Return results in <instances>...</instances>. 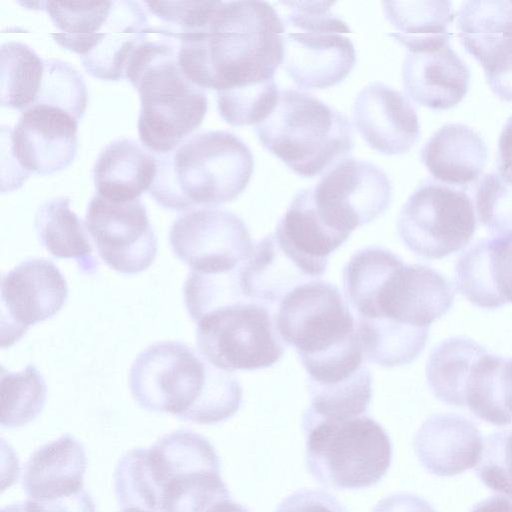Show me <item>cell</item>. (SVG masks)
Here are the masks:
<instances>
[{
    "instance_id": "8fae6325",
    "label": "cell",
    "mask_w": 512,
    "mask_h": 512,
    "mask_svg": "<svg viewBox=\"0 0 512 512\" xmlns=\"http://www.w3.org/2000/svg\"><path fill=\"white\" fill-rule=\"evenodd\" d=\"M277 330L299 359L331 353L358 338L356 318L332 283L312 280L295 287L280 302Z\"/></svg>"
},
{
    "instance_id": "30bf717a",
    "label": "cell",
    "mask_w": 512,
    "mask_h": 512,
    "mask_svg": "<svg viewBox=\"0 0 512 512\" xmlns=\"http://www.w3.org/2000/svg\"><path fill=\"white\" fill-rule=\"evenodd\" d=\"M476 224L473 202L464 189L427 179L403 205L397 232L415 255L441 259L466 247Z\"/></svg>"
},
{
    "instance_id": "83f0119b",
    "label": "cell",
    "mask_w": 512,
    "mask_h": 512,
    "mask_svg": "<svg viewBox=\"0 0 512 512\" xmlns=\"http://www.w3.org/2000/svg\"><path fill=\"white\" fill-rule=\"evenodd\" d=\"M34 225L39 242L53 257L74 259L83 274L97 272L99 262L92 253L89 233L70 209L68 197L42 203L36 211Z\"/></svg>"
},
{
    "instance_id": "7402d4cb",
    "label": "cell",
    "mask_w": 512,
    "mask_h": 512,
    "mask_svg": "<svg viewBox=\"0 0 512 512\" xmlns=\"http://www.w3.org/2000/svg\"><path fill=\"white\" fill-rule=\"evenodd\" d=\"M273 234L283 252L311 280L325 273L329 255L347 240L319 216L308 188L294 195Z\"/></svg>"
},
{
    "instance_id": "1f68e13d",
    "label": "cell",
    "mask_w": 512,
    "mask_h": 512,
    "mask_svg": "<svg viewBox=\"0 0 512 512\" xmlns=\"http://www.w3.org/2000/svg\"><path fill=\"white\" fill-rule=\"evenodd\" d=\"M46 394L45 379L33 364L20 372L6 371L2 366L1 426L19 427L34 420L45 405Z\"/></svg>"
},
{
    "instance_id": "9a60e30c",
    "label": "cell",
    "mask_w": 512,
    "mask_h": 512,
    "mask_svg": "<svg viewBox=\"0 0 512 512\" xmlns=\"http://www.w3.org/2000/svg\"><path fill=\"white\" fill-rule=\"evenodd\" d=\"M1 348L17 342L30 326L56 315L67 296V282L50 260L27 259L2 275Z\"/></svg>"
},
{
    "instance_id": "4fadbf2b",
    "label": "cell",
    "mask_w": 512,
    "mask_h": 512,
    "mask_svg": "<svg viewBox=\"0 0 512 512\" xmlns=\"http://www.w3.org/2000/svg\"><path fill=\"white\" fill-rule=\"evenodd\" d=\"M169 241L190 272L204 275L240 269L254 249L244 221L217 208H198L178 216L171 225Z\"/></svg>"
},
{
    "instance_id": "7bdbcfd3",
    "label": "cell",
    "mask_w": 512,
    "mask_h": 512,
    "mask_svg": "<svg viewBox=\"0 0 512 512\" xmlns=\"http://www.w3.org/2000/svg\"><path fill=\"white\" fill-rule=\"evenodd\" d=\"M497 173L512 185V116L505 123L498 142Z\"/></svg>"
},
{
    "instance_id": "8d00e7d4",
    "label": "cell",
    "mask_w": 512,
    "mask_h": 512,
    "mask_svg": "<svg viewBox=\"0 0 512 512\" xmlns=\"http://www.w3.org/2000/svg\"><path fill=\"white\" fill-rule=\"evenodd\" d=\"M87 98L86 84L76 69L59 59H45L42 85L34 105L62 108L80 121L87 107Z\"/></svg>"
},
{
    "instance_id": "74e56055",
    "label": "cell",
    "mask_w": 512,
    "mask_h": 512,
    "mask_svg": "<svg viewBox=\"0 0 512 512\" xmlns=\"http://www.w3.org/2000/svg\"><path fill=\"white\" fill-rule=\"evenodd\" d=\"M478 220L493 234L512 231V185L496 172L485 174L475 191Z\"/></svg>"
},
{
    "instance_id": "4316f807",
    "label": "cell",
    "mask_w": 512,
    "mask_h": 512,
    "mask_svg": "<svg viewBox=\"0 0 512 512\" xmlns=\"http://www.w3.org/2000/svg\"><path fill=\"white\" fill-rule=\"evenodd\" d=\"M312 281L280 248L274 234L258 242L240 273L243 295L276 312L295 287Z\"/></svg>"
},
{
    "instance_id": "b9f144b4",
    "label": "cell",
    "mask_w": 512,
    "mask_h": 512,
    "mask_svg": "<svg viewBox=\"0 0 512 512\" xmlns=\"http://www.w3.org/2000/svg\"><path fill=\"white\" fill-rule=\"evenodd\" d=\"M371 512H436L425 499L411 493H395L380 500Z\"/></svg>"
},
{
    "instance_id": "e575fe53",
    "label": "cell",
    "mask_w": 512,
    "mask_h": 512,
    "mask_svg": "<svg viewBox=\"0 0 512 512\" xmlns=\"http://www.w3.org/2000/svg\"><path fill=\"white\" fill-rule=\"evenodd\" d=\"M469 410L477 418L493 425L512 424V357H494Z\"/></svg>"
},
{
    "instance_id": "9c48e42d",
    "label": "cell",
    "mask_w": 512,
    "mask_h": 512,
    "mask_svg": "<svg viewBox=\"0 0 512 512\" xmlns=\"http://www.w3.org/2000/svg\"><path fill=\"white\" fill-rule=\"evenodd\" d=\"M275 314L253 300L217 308L197 321L198 352L213 366L230 373L270 367L287 346L277 330Z\"/></svg>"
},
{
    "instance_id": "3957f363",
    "label": "cell",
    "mask_w": 512,
    "mask_h": 512,
    "mask_svg": "<svg viewBox=\"0 0 512 512\" xmlns=\"http://www.w3.org/2000/svg\"><path fill=\"white\" fill-rule=\"evenodd\" d=\"M345 298L358 320L429 330L453 305L455 290L445 276L406 265L393 252L368 246L343 269Z\"/></svg>"
},
{
    "instance_id": "484cf974",
    "label": "cell",
    "mask_w": 512,
    "mask_h": 512,
    "mask_svg": "<svg viewBox=\"0 0 512 512\" xmlns=\"http://www.w3.org/2000/svg\"><path fill=\"white\" fill-rule=\"evenodd\" d=\"M157 171L154 153L132 139H117L99 153L93 180L97 194L113 201H132L148 191Z\"/></svg>"
},
{
    "instance_id": "44dd1931",
    "label": "cell",
    "mask_w": 512,
    "mask_h": 512,
    "mask_svg": "<svg viewBox=\"0 0 512 512\" xmlns=\"http://www.w3.org/2000/svg\"><path fill=\"white\" fill-rule=\"evenodd\" d=\"M471 74L450 42L407 51L402 80L407 95L433 110H446L465 97Z\"/></svg>"
},
{
    "instance_id": "f546056e",
    "label": "cell",
    "mask_w": 512,
    "mask_h": 512,
    "mask_svg": "<svg viewBox=\"0 0 512 512\" xmlns=\"http://www.w3.org/2000/svg\"><path fill=\"white\" fill-rule=\"evenodd\" d=\"M485 349L476 341L454 336L439 343L426 365V378L433 395L443 403L464 407V387L472 366Z\"/></svg>"
},
{
    "instance_id": "e0dca14e",
    "label": "cell",
    "mask_w": 512,
    "mask_h": 512,
    "mask_svg": "<svg viewBox=\"0 0 512 512\" xmlns=\"http://www.w3.org/2000/svg\"><path fill=\"white\" fill-rule=\"evenodd\" d=\"M457 27L462 45L481 64L492 92L512 102V1H465Z\"/></svg>"
},
{
    "instance_id": "7dc6e473",
    "label": "cell",
    "mask_w": 512,
    "mask_h": 512,
    "mask_svg": "<svg viewBox=\"0 0 512 512\" xmlns=\"http://www.w3.org/2000/svg\"><path fill=\"white\" fill-rule=\"evenodd\" d=\"M121 512H145L137 509H122Z\"/></svg>"
},
{
    "instance_id": "52a82bcc",
    "label": "cell",
    "mask_w": 512,
    "mask_h": 512,
    "mask_svg": "<svg viewBox=\"0 0 512 512\" xmlns=\"http://www.w3.org/2000/svg\"><path fill=\"white\" fill-rule=\"evenodd\" d=\"M302 427L307 470L326 487L367 488L378 483L390 467V437L367 415L321 419L304 414Z\"/></svg>"
},
{
    "instance_id": "277c9868",
    "label": "cell",
    "mask_w": 512,
    "mask_h": 512,
    "mask_svg": "<svg viewBox=\"0 0 512 512\" xmlns=\"http://www.w3.org/2000/svg\"><path fill=\"white\" fill-rule=\"evenodd\" d=\"M179 42L171 31L144 40L125 72L140 97L138 135L154 154L176 149L203 122L208 108L204 90L191 82L178 62Z\"/></svg>"
},
{
    "instance_id": "ac0fdd59",
    "label": "cell",
    "mask_w": 512,
    "mask_h": 512,
    "mask_svg": "<svg viewBox=\"0 0 512 512\" xmlns=\"http://www.w3.org/2000/svg\"><path fill=\"white\" fill-rule=\"evenodd\" d=\"M148 17L141 3L112 1L110 13L95 33L76 38L51 34L63 48L77 53L85 70L106 80L125 79L127 66L137 47L150 36Z\"/></svg>"
},
{
    "instance_id": "f6af8a7d",
    "label": "cell",
    "mask_w": 512,
    "mask_h": 512,
    "mask_svg": "<svg viewBox=\"0 0 512 512\" xmlns=\"http://www.w3.org/2000/svg\"><path fill=\"white\" fill-rule=\"evenodd\" d=\"M208 512H251L247 507L237 503L231 497L217 502Z\"/></svg>"
},
{
    "instance_id": "bcb514c9",
    "label": "cell",
    "mask_w": 512,
    "mask_h": 512,
    "mask_svg": "<svg viewBox=\"0 0 512 512\" xmlns=\"http://www.w3.org/2000/svg\"><path fill=\"white\" fill-rule=\"evenodd\" d=\"M1 512H29L27 503L13 504L4 507Z\"/></svg>"
},
{
    "instance_id": "836d02e7",
    "label": "cell",
    "mask_w": 512,
    "mask_h": 512,
    "mask_svg": "<svg viewBox=\"0 0 512 512\" xmlns=\"http://www.w3.org/2000/svg\"><path fill=\"white\" fill-rule=\"evenodd\" d=\"M310 406L304 414L321 419L366 415L372 396V377L366 367L352 379L325 387H308Z\"/></svg>"
},
{
    "instance_id": "d590c367",
    "label": "cell",
    "mask_w": 512,
    "mask_h": 512,
    "mask_svg": "<svg viewBox=\"0 0 512 512\" xmlns=\"http://www.w3.org/2000/svg\"><path fill=\"white\" fill-rule=\"evenodd\" d=\"M279 92L274 80L217 92V109L222 119L231 126H255L275 108Z\"/></svg>"
},
{
    "instance_id": "5bb4252c",
    "label": "cell",
    "mask_w": 512,
    "mask_h": 512,
    "mask_svg": "<svg viewBox=\"0 0 512 512\" xmlns=\"http://www.w3.org/2000/svg\"><path fill=\"white\" fill-rule=\"evenodd\" d=\"M84 224L99 256L111 269L134 275L154 262L157 237L140 199L120 202L96 193Z\"/></svg>"
},
{
    "instance_id": "8992f818",
    "label": "cell",
    "mask_w": 512,
    "mask_h": 512,
    "mask_svg": "<svg viewBox=\"0 0 512 512\" xmlns=\"http://www.w3.org/2000/svg\"><path fill=\"white\" fill-rule=\"evenodd\" d=\"M254 129L266 150L306 178L325 172L354 147V133L345 115L295 89L281 90L275 108Z\"/></svg>"
},
{
    "instance_id": "7c38bea8",
    "label": "cell",
    "mask_w": 512,
    "mask_h": 512,
    "mask_svg": "<svg viewBox=\"0 0 512 512\" xmlns=\"http://www.w3.org/2000/svg\"><path fill=\"white\" fill-rule=\"evenodd\" d=\"M319 216L347 239L358 227L382 215L392 199V184L375 164L344 158L308 187Z\"/></svg>"
},
{
    "instance_id": "ba28073f",
    "label": "cell",
    "mask_w": 512,
    "mask_h": 512,
    "mask_svg": "<svg viewBox=\"0 0 512 512\" xmlns=\"http://www.w3.org/2000/svg\"><path fill=\"white\" fill-rule=\"evenodd\" d=\"M287 9L282 18V66L303 89H325L342 82L356 63L350 28L331 12L335 2L281 1Z\"/></svg>"
},
{
    "instance_id": "cb8c5ba5",
    "label": "cell",
    "mask_w": 512,
    "mask_h": 512,
    "mask_svg": "<svg viewBox=\"0 0 512 512\" xmlns=\"http://www.w3.org/2000/svg\"><path fill=\"white\" fill-rule=\"evenodd\" d=\"M488 157L483 138L461 123L439 128L421 150V159L434 180L466 186L482 174Z\"/></svg>"
},
{
    "instance_id": "f35d334b",
    "label": "cell",
    "mask_w": 512,
    "mask_h": 512,
    "mask_svg": "<svg viewBox=\"0 0 512 512\" xmlns=\"http://www.w3.org/2000/svg\"><path fill=\"white\" fill-rule=\"evenodd\" d=\"M475 471L488 488L512 498V429L495 431L485 439Z\"/></svg>"
},
{
    "instance_id": "4dcf8cb0",
    "label": "cell",
    "mask_w": 512,
    "mask_h": 512,
    "mask_svg": "<svg viewBox=\"0 0 512 512\" xmlns=\"http://www.w3.org/2000/svg\"><path fill=\"white\" fill-rule=\"evenodd\" d=\"M0 58L1 105L21 112L32 107L42 85L45 59L28 45L15 41L2 44Z\"/></svg>"
},
{
    "instance_id": "6da1fadb",
    "label": "cell",
    "mask_w": 512,
    "mask_h": 512,
    "mask_svg": "<svg viewBox=\"0 0 512 512\" xmlns=\"http://www.w3.org/2000/svg\"><path fill=\"white\" fill-rule=\"evenodd\" d=\"M284 21L265 1H218L199 30H172L178 62L195 85L216 92L274 80L283 61Z\"/></svg>"
},
{
    "instance_id": "d6986e66",
    "label": "cell",
    "mask_w": 512,
    "mask_h": 512,
    "mask_svg": "<svg viewBox=\"0 0 512 512\" xmlns=\"http://www.w3.org/2000/svg\"><path fill=\"white\" fill-rule=\"evenodd\" d=\"M353 122L367 145L384 155H400L418 141L420 125L409 98L381 82L357 94Z\"/></svg>"
},
{
    "instance_id": "2e32d148",
    "label": "cell",
    "mask_w": 512,
    "mask_h": 512,
    "mask_svg": "<svg viewBox=\"0 0 512 512\" xmlns=\"http://www.w3.org/2000/svg\"><path fill=\"white\" fill-rule=\"evenodd\" d=\"M78 120L62 108L38 104L22 111L13 129L3 131L6 145L19 168L47 175L67 168L77 148Z\"/></svg>"
},
{
    "instance_id": "ee69618b",
    "label": "cell",
    "mask_w": 512,
    "mask_h": 512,
    "mask_svg": "<svg viewBox=\"0 0 512 512\" xmlns=\"http://www.w3.org/2000/svg\"><path fill=\"white\" fill-rule=\"evenodd\" d=\"M469 512H512V500L493 495L475 504Z\"/></svg>"
},
{
    "instance_id": "f1b7e54d",
    "label": "cell",
    "mask_w": 512,
    "mask_h": 512,
    "mask_svg": "<svg viewBox=\"0 0 512 512\" xmlns=\"http://www.w3.org/2000/svg\"><path fill=\"white\" fill-rule=\"evenodd\" d=\"M383 11L398 32L388 34L407 51L448 42L454 18L450 1H383Z\"/></svg>"
},
{
    "instance_id": "5b68a950",
    "label": "cell",
    "mask_w": 512,
    "mask_h": 512,
    "mask_svg": "<svg viewBox=\"0 0 512 512\" xmlns=\"http://www.w3.org/2000/svg\"><path fill=\"white\" fill-rule=\"evenodd\" d=\"M155 155L157 171L148 192L173 211L214 208L234 200L254 170L249 147L222 130L196 133L173 151Z\"/></svg>"
},
{
    "instance_id": "603a6c76",
    "label": "cell",
    "mask_w": 512,
    "mask_h": 512,
    "mask_svg": "<svg viewBox=\"0 0 512 512\" xmlns=\"http://www.w3.org/2000/svg\"><path fill=\"white\" fill-rule=\"evenodd\" d=\"M413 444L420 464L429 473L454 476L478 465L484 441L469 419L438 413L423 422Z\"/></svg>"
},
{
    "instance_id": "ab89813d",
    "label": "cell",
    "mask_w": 512,
    "mask_h": 512,
    "mask_svg": "<svg viewBox=\"0 0 512 512\" xmlns=\"http://www.w3.org/2000/svg\"><path fill=\"white\" fill-rule=\"evenodd\" d=\"M275 512H348L330 493L319 489H300L288 495Z\"/></svg>"
},
{
    "instance_id": "7a4b0ae2",
    "label": "cell",
    "mask_w": 512,
    "mask_h": 512,
    "mask_svg": "<svg viewBox=\"0 0 512 512\" xmlns=\"http://www.w3.org/2000/svg\"><path fill=\"white\" fill-rule=\"evenodd\" d=\"M138 405L183 421L215 424L233 416L242 401L239 381L179 341H161L138 354L129 373Z\"/></svg>"
},
{
    "instance_id": "60d3db41",
    "label": "cell",
    "mask_w": 512,
    "mask_h": 512,
    "mask_svg": "<svg viewBox=\"0 0 512 512\" xmlns=\"http://www.w3.org/2000/svg\"><path fill=\"white\" fill-rule=\"evenodd\" d=\"M29 512H95V505L90 495L81 489L62 497L26 501Z\"/></svg>"
},
{
    "instance_id": "d4e9b609",
    "label": "cell",
    "mask_w": 512,
    "mask_h": 512,
    "mask_svg": "<svg viewBox=\"0 0 512 512\" xmlns=\"http://www.w3.org/2000/svg\"><path fill=\"white\" fill-rule=\"evenodd\" d=\"M85 469L82 444L65 434L34 451L25 464L22 486L34 500L70 495L83 489Z\"/></svg>"
},
{
    "instance_id": "d6a6232c",
    "label": "cell",
    "mask_w": 512,
    "mask_h": 512,
    "mask_svg": "<svg viewBox=\"0 0 512 512\" xmlns=\"http://www.w3.org/2000/svg\"><path fill=\"white\" fill-rule=\"evenodd\" d=\"M115 493L122 509L160 512L161 493L150 466L148 449L127 452L114 472Z\"/></svg>"
},
{
    "instance_id": "ffe728a7",
    "label": "cell",
    "mask_w": 512,
    "mask_h": 512,
    "mask_svg": "<svg viewBox=\"0 0 512 512\" xmlns=\"http://www.w3.org/2000/svg\"><path fill=\"white\" fill-rule=\"evenodd\" d=\"M454 273L457 290L473 305L493 310L512 303V231L477 241Z\"/></svg>"
}]
</instances>
